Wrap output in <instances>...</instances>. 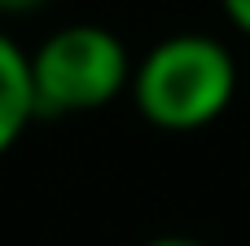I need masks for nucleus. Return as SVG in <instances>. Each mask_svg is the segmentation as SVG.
I'll return each mask as SVG.
<instances>
[{
	"label": "nucleus",
	"mask_w": 250,
	"mask_h": 246,
	"mask_svg": "<svg viewBox=\"0 0 250 246\" xmlns=\"http://www.w3.org/2000/svg\"><path fill=\"white\" fill-rule=\"evenodd\" d=\"M132 101L163 132H198L237 97V62L224 40L180 31L158 40L132 66Z\"/></svg>",
	"instance_id": "1"
},
{
	"label": "nucleus",
	"mask_w": 250,
	"mask_h": 246,
	"mask_svg": "<svg viewBox=\"0 0 250 246\" xmlns=\"http://www.w3.org/2000/svg\"><path fill=\"white\" fill-rule=\"evenodd\" d=\"M132 84L127 44L97 22H70L31 53L40 114H92Z\"/></svg>",
	"instance_id": "2"
},
{
	"label": "nucleus",
	"mask_w": 250,
	"mask_h": 246,
	"mask_svg": "<svg viewBox=\"0 0 250 246\" xmlns=\"http://www.w3.org/2000/svg\"><path fill=\"white\" fill-rule=\"evenodd\" d=\"M35 88H31V57L0 35V154H9L35 119Z\"/></svg>",
	"instance_id": "3"
},
{
	"label": "nucleus",
	"mask_w": 250,
	"mask_h": 246,
	"mask_svg": "<svg viewBox=\"0 0 250 246\" xmlns=\"http://www.w3.org/2000/svg\"><path fill=\"white\" fill-rule=\"evenodd\" d=\"M220 9H224V18H229L233 31L250 35V0H220Z\"/></svg>",
	"instance_id": "4"
},
{
	"label": "nucleus",
	"mask_w": 250,
	"mask_h": 246,
	"mask_svg": "<svg viewBox=\"0 0 250 246\" xmlns=\"http://www.w3.org/2000/svg\"><path fill=\"white\" fill-rule=\"evenodd\" d=\"M48 0H0V13H31V9H44Z\"/></svg>",
	"instance_id": "5"
},
{
	"label": "nucleus",
	"mask_w": 250,
	"mask_h": 246,
	"mask_svg": "<svg viewBox=\"0 0 250 246\" xmlns=\"http://www.w3.org/2000/svg\"><path fill=\"white\" fill-rule=\"evenodd\" d=\"M145 246H207V242L185 238V233H167V238H154V242H145Z\"/></svg>",
	"instance_id": "6"
}]
</instances>
